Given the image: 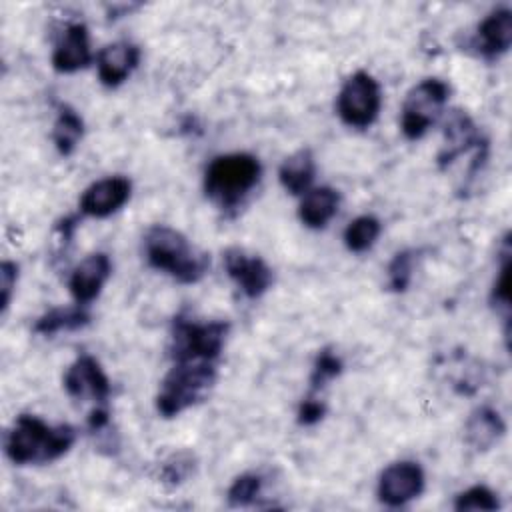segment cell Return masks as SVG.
I'll return each mask as SVG.
<instances>
[{"label":"cell","mask_w":512,"mask_h":512,"mask_svg":"<svg viewBox=\"0 0 512 512\" xmlns=\"http://www.w3.org/2000/svg\"><path fill=\"white\" fill-rule=\"evenodd\" d=\"M76 440V430L68 424L48 426L32 414H20L6 436V456L18 464H46L64 456Z\"/></svg>","instance_id":"cell-1"},{"label":"cell","mask_w":512,"mask_h":512,"mask_svg":"<svg viewBox=\"0 0 512 512\" xmlns=\"http://www.w3.org/2000/svg\"><path fill=\"white\" fill-rule=\"evenodd\" d=\"M146 260L152 268L168 272L184 284L198 282L210 264L206 254H198L190 242L170 226H152L144 236Z\"/></svg>","instance_id":"cell-2"},{"label":"cell","mask_w":512,"mask_h":512,"mask_svg":"<svg viewBox=\"0 0 512 512\" xmlns=\"http://www.w3.org/2000/svg\"><path fill=\"white\" fill-rule=\"evenodd\" d=\"M260 172V162L252 154L216 156L204 172V192L218 208H234L258 184Z\"/></svg>","instance_id":"cell-3"},{"label":"cell","mask_w":512,"mask_h":512,"mask_svg":"<svg viewBox=\"0 0 512 512\" xmlns=\"http://www.w3.org/2000/svg\"><path fill=\"white\" fill-rule=\"evenodd\" d=\"M216 380V368L212 362H176V366L164 376L156 410L162 418H174L186 408L200 402Z\"/></svg>","instance_id":"cell-4"},{"label":"cell","mask_w":512,"mask_h":512,"mask_svg":"<svg viewBox=\"0 0 512 512\" xmlns=\"http://www.w3.org/2000/svg\"><path fill=\"white\" fill-rule=\"evenodd\" d=\"M228 322H190L176 318L172 328V358L176 362H212L220 356Z\"/></svg>","instance_id":"cell-5"},{"label":"cell","mask_w":512,"mask_h":512,"mask_svg":"<svg viewBox=\"0 0 512 512\" xmlns=\"http://www.w3.org/2000/svg\"><path fill=\"white\" fill-rule=\"evenodd\" d=\"M448 94H450V88L440 78H426L420 84H416L408 92L402 104V116H400L402 134L408 140L422 138L442 114Z\"/></svg>","instance_id":"cell-6"},{"label":"cell","mask_w":512,"mask_h":512,"mask_svg":"<svg viewBox=\"0 0 512 512\" xmlns=\"http://www.w3.org/2000/svg\"><path fill=\"white\" fill-rule=\"evenodd\" d=\"M382 106L380 84L364 70L354 72L340 88L336 110L340 120L350 126L364 130L378 118Z\"/></svg>","instance_id":"cell-7"},{"label":"cell","mask_w":512,"mask_h":512,"mask_svg":"<svg viewBox=\"0 0 512 512\" xmlns=\"http://www.w3.org/2000/svg\"><path fill=\"white\" fill-rule=\"evenodd\" d=\"M424 490V472L416 462H394L378 480V498L382 504L398 508L418 498Z\"/></svg>","instance_id":"cell-8"},{"label":"cell","mask_w":512,"mask_h":512,"mask_svg":"<svg viewBox=\"0 0 512 512\" xmlns=\"http://www.w3.org/2000/svg\"><path fill=\"white\" fill-rule=\"evenodd\" d=\"M224 266L228 276L248 298H260L272 284L270 266L262 258L248 256L240 248H228L224 252Z\"/></svg>","instance_id":"cell-9"},{"label":"cell","mask_w":512,"mask_h":512,"mask_svg":"<svg viewBox=\"0 0 512 512\" xmlns=\"http://www.w3.org/2000/svg\"><path fill=\"white\" fill-rule=\"evenodd\" d=\"M132 184L124 176H110L90 184L80 196V212L92 218H106L120 210L130 198Z\"/></svg>","instance_id":"cell-10"},{"label":"cell","mask_w":512,"mask_h":512,"mask_svg":"<svg viewBox=\"0 0 512 512\" xmlns=\"http://www.w3.org/2000/svg\"><path fill=\"white\" fill-rule=\"evenodd\" d=\"M64 388L72 398H92L106 404L110 396V380L92 356H80L64 376Z\"/></svg>","instance_id":"cell-11"},{"label":"cell","mask_w":512,"mask_h":512,"mask_svg":"<svg viewBox=\"0 0 512 512\" xmlns=\"http://www.w3.org/2000/svg\"><path fill=\"white\" fill-rule=\"evenodd\" d=\"M112 272V264H110V258L104 254V252H96V254H90L86 256L70 274V280H68V288L74 296V300L84 306L88 302H92L104 282L108 280Z\"/></svg>","instance_id":"cell-12"},{"label":"cell","mask_w":512,"mask_h":512,"mask_svg":"<svg viewBox=\"0 0 512 512\" xmlns=\"http://www.w3.org/2000/svg\"><path fill=\"white\" fill-rule=\"evenodd\" d=\"M140 62V48L130 42H114L104 46L96 56V68L98 78L104 86L116 88L128 76Z\"/></svg>","instance_id":"cell-13"},{"label":"cell","mask_w":512,"mask_h":512,"mask_svg":"<svg viewBox=\"0 0 512 512\" xmlns=\"http://www.w3.org/2000/svg\"><path fill=\"white\" fill-rule=\"evenodd\" d=\"M90 60L92 52L88 42V28L84 24H70L52 52L54 70L70 74L88 66Z\"/></svg>","instance_id":"cell-14"},{"label":"cell","mask_w":512,"mask_h":512,"mask_svg":"<svg viewBox=\"0 0 512 512\" xmlns=\"http://www.w3.org/2000/svg\"><path fill=\"white\" fill-rule=\"evenodd\" d=\"M510 42H512V12L508 8H498L480 22L474 46L484 58L494 60L504 52H508Z\"/></svg>","instance_id":"cell-15"},{"label":"cell","mask_w":512,"mask_h":512,"mask_svg":"<svg viewBox=\"0 0 512 512\" xmlns=\"http://www.w3.org/2000/svg\"><path fill=\"white\" fill-rule=\"evenodd\" d=\"M476 144H480V136L472 120L464 112L452 110L444 126V146H442V152L438 154V162L446 166L456 156H460L462 152H466L470 146H476Z\"/></svg>","instance_id":"cell-16"},{"label":"cell","mask_w":512,"mask_h":512,"mask_svg":"<svg viewBox=\"0 0 512 512\" xmlns=\"http://www.w3.org/2000/svg\"><path fill=\"white\" fill-rule=\"evenodd\" d=\"M338 204L340 196L334 188H312L302 196V202L298 206V218L308 228H324L338 212Z\"/></svg>","instance_id":"cell-17"},{"label":"cell","mask_w":512,"mask_h":512,"mask_svg":"<svg viewBox=\"0 0 512 512\" xmlns=\"http://www.w3.org/2000/svg\"><path fill=\"white\" fill-rule=\"evenodd\" d=\"M506 432L502 416L488 408L482 406L474 410L466 422V440L472 448L476 450H490Z\"/></svg>","instance_id":"cell-18"},{"label":"cell","mask_w":512,"mask_h":512,"mask_svg":"<svg viewBox=\"0 0 512 512\" xmlns=\"http://www.w3.org/2000/svg\"><path fill=\"white\" fill-rule=\"evenodd\" d=\"M314 174H316V164L308 148H302L292 156H288L278 170L280 184L284 186V190H288L294 196H300V194L304 196L310 190Z\"/></svg>","instance_id":"cell-19"},{"label":"cell","mask_w":512,"mask_h":512,"mask_svg":"<svg viewBox=\"0 0 512 512\" xmlns=\"http://www.w3.org/2000/svg\"><path fill=\"white\" fill-rule=\"evenodd\" d=\"M82 134H84V122L78 116V112L68 104H60L54 130H52V140L56 144V150L62 156L72 154L78 142L82 140Z\"/></svg>","instance_id":"cell-20"},{"label":"cell","mask_w":512,"mask_h":512,"mask_svg":"<svg viewBox=\"0 0 512 512\" xmlns=\"http://www.w3.org/2000/svg\"><path fill=\"white\" fill-rule=\"evenodd\" d=\"M90 322V314L78 304L74 308H54L38 318L34 332L42 336H52L62 330H78Z\"/></svg>","instance_id":"cell-21"},{"label":"cell","mask_w":512,"mask_h":512,"mask_svg":"<svg viewBox=\"0 0 512 512\" xmlns=\"http://www.w3.org/2000/svg\"><path fill=\"white\" fill-rule=\"evenodd\" d=\"M380 220L374 216H358L356 220H352L346 230H344V244L350 252H366L374 246V242L380 236Z\"/></svg>","instance_id":"cell-22"},{"label":"cell","mask_w":512,"mask_h":512,"mask_svg":"<svg viewBox=\"0 0 512 512\" xmlns=\"http://www.w3.org/2000/svg\"><path fill=\"white\" fill-rule=\"evenodd\" d=\"M500 502L498 496L488 488V486H472L464 492H460L454 500V510L458 512H466V510H498Z\"/></svg>","instance_id":"cell-23"},{"label":"cell","mask_w":512,"mask_h":512,"mask_svg":"<svg viewBox=\"0 0 512 512\" xmlns=\"http://www.w3.org/2000/svg\"><path fill=\"white\" fill-rule=\"evenodd\" d=\"M416 252L414 250H402L398 252L390 264H388V286L394 292H404L410 286L412 272H414Z\"/></svg>","instance_id":"cell-24"},{"label":"cell","mask_w":512,"mask_h":512,"mask_svg":"<svg viewBox=\"0 0 512 512\" xmlns=\"http://www.w3.org/2000/svg\"><path fill=\"white\" fill-rule=\"evenodd\" d=\"M340 372H342V360L332 350H322L316 356L314 368H312V374H310L312 390L316 392V390L324 388L330 380L340 376Z\"/></svg>","instance_id":"cell-25"},{"label":"cell","mask_w":512,"mask_h":512,"mask_svg":"<svg viewBox=\"0 0 512 512\" xmlns=\"http://www.w3.org/2000/svg\"><path fill=\"white\" fill-rule=\"evenodd\" d=\"M260 488H262L260 476H256V474H242L228 488V504L234 506V508L250 506L256 500Z\"/></svg>","instance_id":"cell-26"},{"label":"cell","mask_w":512,"mask_h":512,"mask_svg":"<svg viewBox=\"0 0 512 512\" xmlns=\"http://www.w3.org/2000/svg\"><path fill=\"white\" fill-rule=\"evenodd\" d=\"M194 470V456L190 452H176L172 454L160 468V482L176 486L184 482Z\"/></svg>","instance_id":"cell-27"},{"label":"cell","mask_w":512,"mask_h":512,"mask_svg":"<svg viewBox=\"0 0 512 512\" xmlns=\"http://www.w3.org/2000/svg\"><path fill=\"white\" fill-rule=\"evenodd\" d=\"M500 256H502V264H500V274L492 288V304L498 310H504L508 314V310H510V246H508V238L504 240V250Z\"/></svg>","instance_id":"cell-28"},{"label":"cell","mask_w":512,"mask_h":512,"mask_svg":"<svg viewBox=\"0 0 512 512\" xmlns=\"http://www.w3.org/2000/svg\"><path fill=\"white\" fill-rule=\"evenodd\" d=\"M16 280H18V266L10 260H4L0 264V308H2V312H6V308L10 306V298L16 288Z\"/></svg>","instance_id":"cell-29"},{"label":"cell","mask_w":512,"mask_h":512,"mask_svg":"<svg viewBox=\"0 0 512 512\" xmlns=\"http://www.w3.org/2000/svg\"><path fill=\"white\" fill-rule=\"evenodd\" d=\"M324 414H326L324 402H320L316 398H306V400H302V404L298 408V422L302 426H314L324 418Z\"/></svg>","instance_id":"cell-30"}]
</instances>
